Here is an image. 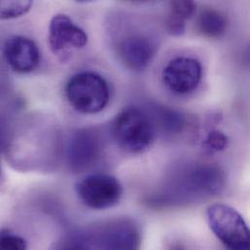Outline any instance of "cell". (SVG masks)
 <instances>
[{"mask_svg":"<svg viewBox=\"0 0 250 250\" xmlns=\"http://www.w3.org/2000/svg\"><path fill=\"white\" fill-rule=\"evenodd\" d=\"M112 132L117 144L129 154L147 151L156 137V124L145 111L129 107L113 121Z\"/></svg>","mask_w":250,"mask_h":250,"instance_id":"1","label":"cell"},{"mask_svg":"<svg viewBox=\"0 0 250 250\" xmlns=\"http://www.w3.org/2000/svg\"><path fill=\"white\" fill-rule=\"evenodd\" d=\"M65 95L70 105L82 114L99 113L109 102L106 81L94 72H81L72 76L66 84Z\"/></svg>","mask_w":250,"mask_h":250,"instance_id":"2","label":"cell"},{"mask_svg":"<svg viewBox=\"0 0 250 250\" xmlns=\"http://www.w3.org/2000/svg\"><path fill=\"white\" fill-rule=\"evenodd\" d=\"M207 219L210 230L227 249L250 250V228L235 208L212 205L207 210Z\"/></svg>","mask_w":250,"mask_h":250,"instance_id":"3","label":"cell"},{"mask_svg":"<svg viewBox=\"0 0 250 250\" xmlns=\"http://www.w3.org/2000/svg\"><path fill=\"white\" fill-rule=\"evenodd\" d=\"M80 201L89 208L104 210L118 205L123 195L119 180L109 174L95 173L81 178L75 186Z\"/></svg>","mask_w":250,"mask_h":250,"instance_id":"4","label":"cell"},{"mask_svg":"<svg viewBox=\"0 0 250 250\" xmlns=\"http://www.w3.org/2000/svg\"><path fill=\"white\" fill-rule=\"evenodd\" d=\"M203 68L201 62L188 57L171 60L162 73L163 83L175 95H188L194 92L201 83Z\"/></svg>","mask_w":250,"mask_h":250,"instance_id":"5","label":"cell"},{"mask_svg":"<svg viewBox=\"0 0 250 250\" xmlns=\"http://www.w3.org/2000/svg\"><path fill=\"white\" fill-rule=\"evenodd\" d=\"M48 43L55 56L63 57L71 49L85 47L88 43V35L68 16L58 14L50 21Z\"/></svg>","mask_w":250,"mask_h":250,"instance_id":"6","label":"cell"},{"mask_svg":"<svg viewBox=\"0 0 250 250\" xmlns=\"http://www.w3.org/2000/svg\"><path fill=\"white\" fill-rule=\"evenodd\" d=\"M3 55L8 65L21 74L34 71L41 59L40 51L34 41L21 35L7 39L3 47Z\"/></svg>","mask_w":250,"mask_h":250,"instance_id":"7","label":"cell"},{"mask_svg":"<svg viewBox=\"0 0 250 250\" xmlns=\"http://www.w3.org/2000/svg\"><path fill=\"white\" fill-rule=\"evenodd\" d=\"M99 136L90 129H80L72 137L68 147V164L73 171H84L94 166L101 156Z\"/></svg>","mask_w":250,"mask_h":250,"instance_id":"8","label":"cell"},{"mask_svg":"<svg viewBox=\"0 0 250 250\" xmlns=\"http://www.w3.org/2000/svg\"><path fill=\"white\" fill-rule=\"evenodd\" d=\"M98 248L134 250L139 245V232L130 220H116L104 225L94 234Z\"/></svg>","mask_w":250,"mask_h":250,"instance_id":"9","label":"cell"},{"mask_svg":"<svg viewBox=\"0 0 250 250\" xmlns=\"http://www.w3.org/2000/svg\"><path fill=\"white\" fill-rule=\"evenodd\" d=\"M154 43L144 35H130L125 38L118 47L121 62L130 70L142 71L151 62L155 55Z\"/></svg>","mask_w":250,"mask_h":250,"instance_id":"10","label":"cell"},{"mask_svg":"<svg viewBox=\"0 0 250 250\" xmlns=\"http://www.w3.org/2000/svg\"><path fill=\"white\" fill-rule=\"evenodd\" d=\"M197 27L205 37L220 38L227 31L228 20L222 12L214 8H204L198 16Z\"/></svg>","mask_w":250,"mask_h":250,"instance_id":"11","label":"cell"},{"mask_svg":"<svg viewBox=\"0 0 250 250\" xmlns=\"http://www.w3.org/2000/svg\"><path fill=\"white\" fill-rule=\"evenodd\" d=\"M195 0H170L167 17V30L172 35H181L185 31V22L196 12Z\"/></svg>","mask_w":250,"mask_h":250,"instance_id":"12","label":"cell"},{"mask_svg":"<svg viewBox=\"0 0 250 250\" xmlns=\"http://www.w3.org/2000/svg\"><path fill=\"white\" fill-rule=\"evenodd\" d=\"M33 0H1V19L12 20L25 15Z\"/></svg>","mask_w":250,"mask_h":250,"instance_id":"13","label":"cell"},{"mask_svg":"<svg viewBox=\"0 0 250 250\" xmlns=\"http://www.w3.org/2000/svg\"><path fill=\"white\" fill-rule=\"evenodd\" d=\"M203 145L208 152H220L227 147L228 137L220 130H212L208 134Z\"/></svg>","mask_w":250,"mask_h":250,"instance_id":"14","label":"cell"},{"mask_svg":"<svg viewBox=\"0 0 250 250\" xmlns=\"http://www.w3.org/2000/svg\"><path fill=\"white\" fill-rule=\"evenodd\" d=\"M27 245L24 239L11 233L8 230L1 232V249L3 250H26Z\"/></svg>","mask_w":250,"mask_h":250,"instance_id":"15","label":"cell"},{"mask_svg":"<svg viewBox=\"0 0 250 250\" xmlns=\"http://www.w3.org/2000/svg\"><path fill=\"white\" fill-rule=\"evenodd\" d=\"M76 2H80V3H87V2H91V1H94V0H74Z\"/></svg>","mask_w":250,"mask_h":250,"instance_id":"16","label":"cell"},{"mask_svg":"<svg viewBox=\"0 0 250 250\" xmlns=\"http://www.w3.org/2000/svg\"><path fill=\"white\" fill-rule=\"evenodd\" d=\"M127 1H131V2H143V1H147V0H127Z\"/></svg>","mask_w":250,"mask_h":250,"instance_id":"17","label":"cell"}]
</instances>
